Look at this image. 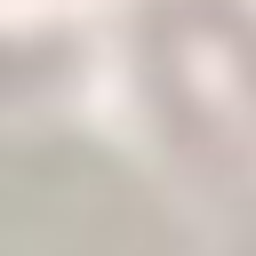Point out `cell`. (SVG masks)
<instances>
[{"label":"cell","instance_id":"6da1fadb","mask_svg":"<svg viewBox=\"0 0 256 256\" xmlns=\"http://www.w3.org/2000/svg\"><path fill=\"white\" fill-rule=\"evenodd\" d=\"M0 256H168V224L96 152L0 144Z\"/></svg>","mask_w":256,"mask_h":256}]
</instances>
